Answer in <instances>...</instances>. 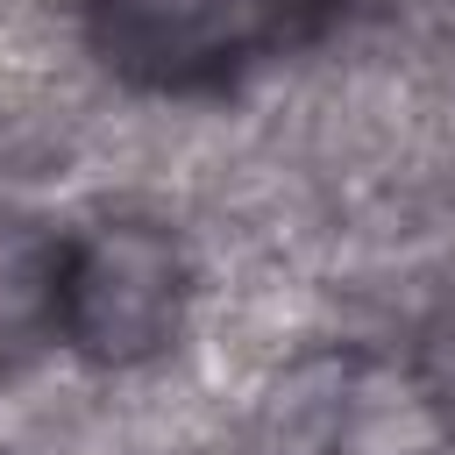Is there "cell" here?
<instances>
[{
  "mask_svg": "<svg viewBox=\"0 0 455 455\" xmlns=\"http://www.w3.org/2000/svg\"><path fill=\"white\" fill-rule=\"evenodd\" d=\"M291 0H92L107 64L149 85L220 78L284 36Z\"/></svg>",
  "mask_w": 455,
  "mask_h": 455,
  "instance_id": "7a4b0ae2",
  "label": "cell"
},
{
  "mask_svg": "<svg viewBox=\"0 0 455 455\" xmlns=\"http://www.w3.org/2000/svg\"><path fill=\"white\" fill-rule=\"evenodd\" d=\"M50 320L100 363H135L178 327V256L149 228H107L85 249H64Z\"/></svg>",
  "mask_w": 455,
  "mask_h": 455,
  "instance_id": "6da1fadb",
  "label": "cell"
}]
</instances>
